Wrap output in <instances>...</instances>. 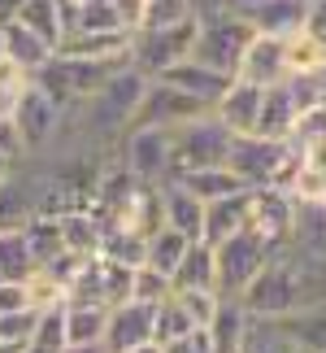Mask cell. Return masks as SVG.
Listing matches in <instances>:
<instances>
[{
	"mask_svg": "<svg viewBox=\"0 0 326 353\" xmlns=\"http://www.w3.org/2000/svg\"><path fill=\"white\" fill-rule=\"evenodd\" d=\"M252 22L243 18V13L235 9H222V13H209V18H200L196 26V48H192V57L200 65H209V70H222L235 79V65L243 57V48H248V39H252Z\"/></svg>",
	"mask_w": 326,
	"mask_h": 353,
	"instance_id": "obj_4",
	"label": "cell"
},
{
	"mask_svg": "<svg viewBox=\"0 0 326 353\" xmlns=\"http://www.w3.org/2000/svg\"><path fill=\"white\" fill-rule=\"evenodd\" d=\"M0 353H31V341H0Z\"/></svg>",
	"mask_w": 326,
	"mask_h": 353,
	"instance_id": "obj_45",
	"label": "cell"
},
{
	"mask_svg": "<svg viewBox=\"0 0 326 353\" xmlns=\"http://www.w3.org/2000/svg\"><path fill=\"white\" fill-rule=\"evenodd\" d=\"M161 223L183 232L187 240H200V232H205V201H196L179 179H166L161 183Z\"/></svg>",
	"mask_w": 326,
	"mask_h": 353,
	"instance_id": "obj_16",
	"label": "cell"
},
{
	"mask_svg": "<svg viewBox=\"0 0 326 353\" xmlns=\"http://www.w3.org/2000/svg\"><path fill=\"white\" fill-rule=\"evenodd\" d=\"M161 83H174V88H183V92H192V97H200L205 105H213V101L230 88V74L209 70V65H200L196 57H183L179 65H170V70L161 74Z\"/></svg>",
	"mask_w": 326,
	"mask_h": 353,
	"instance_id": "obj_19",
	"label": "cell"
},
{
	"mask_svg": "<svg viewBox=\"0 0 326 353\" xmlns=\"http://www.w3.org/2000/svg\"><path fill=\"white\" fill-rule=\"evenodd\" d=\"M301 161L326 179V135H322V140H305V144H301Z\"/></svg>",
	"mask_w": 326,
	"mask_h": 353,
	"instance_id": "obj_43",
	"label": "cell"
},
{
	"mask_svg": "<svg viewBox=\"0 0 326 353\" xmlns=\"http://www.w3.org/2000/svg\"><path fill=\"white\" fill-rule=\"evenodd\" d=\"M13 127H18V140H22V157H48L52 144H57V131H61V105L39 92L35 83H26L13 101Z\"/></svg>",
	"mask_w": 326,
	"mask_h": 353,
	"instance_id": "obj_6",
	"label": "cell"
},
{
	"mask_svg": "<svg viewBox=\"0 0 326 353\" xmlns=\"http://www.w3.org/2000/svg\"><path fill=\"white\" fill-rule=\"evenodd\" d=\"M61 353H109V349H105V341H91V345H65Z\"/></svg>",
	"mask_w": 326,
	"mask_h": 353,
	"instance_id": "obj_44",
	"label": "cell"
},
{
	"mask_svg": "<svg viewBox=\"0 0 326 353\" xmlns=\"http://www.w3.org/2000/svg\"><path fill=\"white\" fill-rule=\"evenodd\" d=\"M35 270V253L26 232H0V279H26Z\"/></svg>",
	"mask_w": 326,
	"mask_h": 353,
	"instance_id": "obj_31",
	"label": "cell"
},
{
	"mask_svg": "<svg viewBox=\"0 0 326 353\" xmlns=\"http://www.w3.org/2000/svg\"><path fill=\"white\" fill-rule=\"evenodd\" d=\"M153 341V305L144 301H122V305H109V323H105V349L109 353H127L135 345H148Z\"/></svg>",
	"mask_w": 326,
	"mask_h": 353,
	"instance_id": "obj_12",
	"label": "cell"
},
{
	"mask_svg": "<svg viewBox=\"0 0 326 353\" xmlns=\"http://www.w3.org/2000/svg\"><path fill=\"white\" fill-rule=\"evenodd\" d=\"M196 323L187 319V310L174 301V292L166 296V301H157L153 305V341L157 345H166V341H179V336H187Z\"/></svg>",
	"mask_w": 326,
	"mask_h": 353,
	"instance_id": "obj_34",
	"label": "cell"
},
{
	"mask_svg": "<svg viewBox=\"0 0 326 353\" xmlns=\"http://www.w3.org/2000/svg\"><path fill=\"white\" fill-rule=\"evenodd\" d=\"M243 223H248V188L243 192H230V196H217L205 205V232L200 240L205 244H222L226 236L243 232Z\"/></svg>",
	"mask_w": 326,
	"mask_h": 353,
	"instance_id": "obj_20",
	"label": "cell"
},
{
	"mask_svg": "<svg viewBox=\"0 0 326 353\" xmlns=\"http://www.w3.org/2000/svg\"><path fill=\"white\" fill-rule=\"evenodd\" d=\"M18 310H31L22 279H0V314H18Z\"/></svg>",
	"mask_w": 326,
	"mask_h": 353,
	"instance_id": "obj_42",
	"label": "cell"
},
{
	"mask_svg": "<svg viewBox=\"0 0 326 353\" xmlns=\"http://www.w3.org/2000/svg\"><path fill=\"white\" fill-rule=\"evenodd\" d=\"M127 353H161V345H157V341H148V345H135V349H127Z\"/></svg>",
	"mask_w": 326,
	"mask_h": 353,
	"instance_id": "obj_46",
	"label": "cell"
},
{
	"mask_svg": "<svg viewBox=\"0 0 326 353\" xmlns=\"http://www.w3.org/2000/svg\"><path fill=\"white\" fill-rule=\"evenodd\" d=\"M105 323H109V305L65 301V341H70V345L105 341Z\"/></svg>",
	"mask_w": 326,
	"mask_h": 353,
	"instance_id": "obj_27",
	"label": "cell"
},
{
	"mask_svg": "<svg viewBox=\"0 0 326 353\" xmlns=\"http://www.w3.org/2000/svg\"><path fill=\"white\" fill-rule=\"evenodd\" d=\"M213 257H217V296H239L248 288V279L265 266V244L252 240L248 232H235L226 236L222 244H213Z\"/></svg>",
	"mask_w": 326,
	"mask_h": 353,
	"instance_id": "obj_10",
	"label": "cell"
},
{
	"mask_svg": "<svg viewBox=\"0 0 326 353\" xmlns=\"http://www.w3.org/2000/svg\"><path fill=\"white\" fill-rule=\"evenodd\" d=\"M131 35L135 31H127V26H113V31H70L57 44V57H74V61H127Z\"/></svg>",
	"mask_w": 326,
	"mask_h": 353,
	"instance_id": "obj_13",
	"label": "cell"
},
{
	"mask_svg": "<svg viewBox=\"0 0 326 353\" xmlns=\"http://www.w3.org/2000/svg\"><path fill=\"white\" fill-rule=\"evenodd\" d=\"M22 288H26V305L39 310V314H44V310H61L65 301H70L65 283H61V279H52L48 270H39V266L22 279Z\"/></svg>",
	"mask_w": 326,
	"mask_h": 353,
	"instance_id": "obj_32",
	"label": "cell"
},
{
	"mask_svg": "<svg viewBox=\"0 0 326 353\" xmlns=\"http://www.w3.org/2000/svg\"><path fill=\"white\" fill-rule=\"evenodd\" d=\"M292 122H296V105L287 97V88H283V83L265 88L261 114H257V131L252 135H265V140H292Z\"/></svg>",
	"mask_w": 326,
	"mask_h": 353,
	"instance_id": "obj_25",
	"label": "cell"
},
{
	"mask_svg": "<svg viewBox=\"0 0 326 353\" xmlns=\"http://www.w3.org/2000/svg\"><path fill=\"white\" fill-rule=\"evenodd\" d=\"M65 345V305L61 310H44L31 332V353H61Z\"/></svg>",
	"mask_w": 326,
	"mask_h": 353,
	"instance_id": "obj_35",
	"label": "cell"
},
{
	"mask_svg": "<svg viewBox=\"0 0 326 353\" xmlns=\"http://www.w3.org/2000/svg\"><path fill=\"white\" fill-rule=\"evenodd\" d=\"M161 353H213V345H209L205 327H192L187 336H179V341H166Z\"/></svg>",
	"mask_w": 326,
	"mask_h": 353,
	"instance_id": "obj_41",
	"label": "cell"
},
{
	"mask_svg": "<svg viewBox=\"0 0 326 353\" xmlns=\"http://www.w3.org/2000/svg\"><path fill=\"white\" fill-rule=\"evenodd\" d=\"M0 39H5V61L18 65L26 79H31L39 65H48V57H52V48L44 44V39L31 35L22 22H13V18H0Z\"/></svg>",
	"mask_w": 326,
	"mask_h": 353,
	"instance_id": "obj_18",
	"label": "cell"
},
{
	"mask_svg": "<svg viewBox=\"0 0 326 353\" xmlns=\"http://www.w3.org/2000/svg\"><path fill=\"white\" fill-rule=\"evenodd\" d=\"M239 305L248 310V319H283L301 305V275H296V253L279 249L265 257V266L248 279V288L239 292Z\"/></svg>",
	"mask_w": 326,
	"mask_h": 353,
	"instance_id": "obj_2",
	"label": "cell"
},
{
	"mask_svg": "<svg viewBox=\"0 0 326 353\" xmlns=\"http://www.w3.org/2000/svg\"><path fill=\"white\" fill-rule=\"evenodd\" d=\"M196 201H217V196H230V192H243V183L230 174V166H205V170H187V174H174Z\"/></svg>",
	"mask_w": 326,
	"mask_h": 353,
	"instance_id": "obj_28",
	"label": "cell"
},
{
	"mask_svg": "<svg viewBox=\"0 0 326 353\" xmlns=\"http://www.w3.org/2000/svg\"><path fill=\"white\" fill-rule=\"evenodd\" d=\"M174 292V283H170V275H161V270H153V266H135L131 270V301H144V305H157V301H166V296Z\"/></svg>",
	"mask_w": 326,
	"mask_h": 353,
	"instance_id": "obj_36",
	"label": "cell"
},
{
	"mask_svg": "<svg viewBox=\"0 0 326 353\" xmlns=\"http://www.w3.org/2000/svg\"><path fill=\"white\" fill-rule=\"evenodd\" d=\"M283 65L287 74H322L326 70V39H318L314 31H287L283 35Z\"/></svg>",
	"mask_w": 326,
	"mask_h": 353,
	"instance_id": "obj_24",
	"label": "cell"
},
{
	"mask_svg": "<svg viewBox=\"0 0 326 353\" xmlns=\"http://www.w3.org/2000/svg\"><path fill=\"white\" fill-rule=\"evenodd\" d=\"M57 236H61V249L96 257V249H100V219L91 210H70V214L57 219Z\"/></svg>",
	"mask_w": 326,
	"mask_h": 353,
	"instance_id": "obj_26",
	"label": "cell"
},
{
	"mask_svg": "<svg viewBox=\"0 0 326 353\" xmlns=\"http://www.w3.org/2000/svg\"><path fill=\"white\" fill-rule=\"evenodd\" d=\"M96 270H100V296H105V305H122L131 296V270L135 266L109 262V257L96 253Z\"/></svg>",
	"mask_w": 326,
	"mask_h": 353,
	"instance_id": "obj_37",
	"label": "cell"
},
{
	"mask_svg": "<svg viewBox=\"0 0 326 353\" xmlns=\"http://www.w3.org/2000/svg\"><path fill=\"white\" fill-rule=\"evenodd\" d=\"M187 18H196L192 0H144L140 26H135V31H166V26H179Z\"/></svg>",
	"mask_w": 326,
	"mask_h": 353,
	"instance_id": "obj_33",
	"label": "cell"
},
{
	"mask_svg": "<svg viewBox=\"0 0 326 353\" xmlns=\"http://www.w3.org/2000/svg\"><path fill=\"white\" fill-rule=\"evenodd\" d=\"M230 174L248 188H279L287 192L296 166H301V144L292 140H265V135H235L226 153Z\"/></svg>",
	"mask_w": 326,
	"mask_h": 353,
	"instance_id": "obj_1",
	"label": "cell"
},
{
	"mask_svg": "<svg viewBox=\"0 0 326 353\" xmlns=\"http://www.w3.org/2000/svg\"><path fill=\"white\" fill-rule=\"evenodd\" d=\"M174 288H209L217 292V257H213V244L205 240H192L179 257V266H174L170 275Z\"/></svg>",
	"mask_w": 326,
	"mask_h": 353,
	"instance_id": "obj_23",
	"label": "cell"
},
{
	"mask_svg": "<svg viewBox=\"0 0 326 353\" xmlns=\"http://www.w3.org/2000/svg\"><path fill=\"white\" fill-rule=\"evenodd\" d=\"M0 57H5V39H0Z\"/></svg>",
	"mask_w": 326,
	"mask_h": 353,
	"instance_id": "obj_48",
	"label": "cell"
},
{
	"mask_svg": "<svg viewBox=\"0 0 326 353\" xmlns=\"http://www.w3.org/2000/svg\"><path fill=\"white\" fill-rule=\"evenodd\" d=\"M248 327H252V319H248V310L239 305V296H222V301H217V314L205 327V336H209L213 353H235L243 345V336H248Z\"/></svg>",
	"mask_w": 326,
	"mask_h": 353,
	"instance_id": "obj_21",
	"label": "cell"
},
{
	"mask_svg": "<svg viewBox=\"0 0 326 353\" xmlns=\"http://www.w3.org/2000/svg\"><path fill=\"white\" fill-rule=\"evenodd\" d=\"M170 131L161 127H127L118 140V161L140 183H166L170 179Z\"/></svg>",
	"mask_w": 326,
	"mask_h": 353,
	"instance_id": "obj_8",
	"label": "cell"
},
{
	"mask_svg": "<svg viewBox=\"0 0 326 353\" xmlns=\"http://www.w3.org/2000/svg\"><path fill=\"white\" fill-rule=\"evenodd\" d=\"M322 135H326V105H314V110L296 114V122H292V144L322 140Z\"/></svg>",
	"mask_w": 326,
	"mask_h": 353,
	"instance_id": "obj_39",
	"label": "cell"
},
{
	"mask_svg": "<svg viewBox=\"0 0 326 353\" xmlns=\"http://www.w3.org/2000/svg\"><path fill=\"white\" fill-rule=\"evenodd\" d=\"M39 323V310H18V314H0V341H31Z\"/></svg>",
	"mask_w": 326,
	"mask_h": 353,
	"instance_id": "obj_40",
	"label": "cell"
},
{
	"mask_svg": "<svg viewBox=\"0 0 326 353\" xmlns=\"http://www.w3.org/2000/svg\"><path fill=\"white\" fill-rule=\"evenodd\" d=\"M9 18L13 22H22L31 35H39L44 44L57 52V44L70 31H65V22H61V9H57V0H18V5L9 9Z\"/></svg>",
	"mask_w": 326,
	"mask_h": 353,
	"instance_id": "obj_22",
	"label": "cell"
},
{
	"mask_svg": "<svg viewBox=\"0 0 326 353\" xmlns=\"http://www.w3.org/2000/svg\"><path fill=\"white\" fill-rule=\"evenodd\" d=\"M109 219L148 240L157 227H166V223H161V183H135L131 192H127V201H122Z\"/></svg>",
	"mask_w": 326,
	"mask_h": 353,
	"instance_id": "obj_15",
	"label": "cell"
},
{
	"mask_svg": "<svg viewBox=\"0 0 326 353\" xmlns=\"http://www.w3.org/2000/svg\"><path fill=\"white\" fill-rule=\"evenodd\" d=\"M292 223H296V201L287 192H279V188H252L248 192V223H243V232L252 240H261L265 253L287 249Z\"/></svg>",
	"mask_w": 326,
	"mask_h": 353,
	"instance_id": "obj_7",
	"label": "cell"
},
{
	"mask_svg": "<svg viewBox=\"0 0 326 353\" xmlns=\"http://www.w3.org/2000/svg\"><path fill=\"white\" fill-rule=\"evenodd\" d=\"M196 26H200V18H187V22H179V26H166V31H135V35H131L127 61H131L140 74L161 79L170 65H179L183 57H192V48H196Z\"/></svg>",
	"mask_w": 326,
	"mask_h": 353,
	"instance_id": "obj_5",
	"label": "cell"
},
{
	"mask_svg": "<svg viewBox=\"0 0 326 353\" xmlns=\"http://www.w3.org/2000/svg\"><path fill=\"white\" fill-rule=\"evenodd\" d=\"M174 301L187 310V319H192L196 327H209V319L217 314V301H222V296L209 292V288H174Z\"/></svg>",
	"mask_w": 326,
	"mask_h": 353,
	"instance_id": "obj_38",
	"label": "cell"
},
{
	"mask_svg": "<svg viewBox=\"0 0 326 353\" xmlns=\"http://www.w3.org/2000/svg\"><path fill=\"white\" fill-rule=\"evenodd\" d=\"M270 323H274V327L287 336L296 349H305V353H326V301H318V305H296L292 314L270 319Z\"/></svg>",
	"mask_w": 326,
	"mask_h": 353,
	"instance_id": "obj_17",
	"label": "cell"
},
{
	"mask_svg": "<svg viewBox=\"0 0 326 353\" xmlns=\"http://www.w3.org/2000/svg\"><path fill=\"white\" fill-rule=\"evenodd\" d=\"M187 244H192V240H187L183 232H174V227H157V232L144 240V266L161 270V275H174V266H179V257H183Z\"/></svg>",
	"mask_w": 326,
	"mask_h": 353,
	"instance_id": "obj_30",
	"label": "cell"
},
{
	"mask_svg": "<svg viewBox=\"0 0 326 353\" xmlns=\"http://www.w3.org/2000/svg\"><path fill=\"white\" fill-rule=\"evenodd\" d=\"M230 135L213 114H200L192 122L170 131V179L174 174H187V170H205V166H226V153H230Z\"/></svg>",
	"mask_w": 326,
	"mask_h": 353,
	"instance_id": "obj_3",
	"label": "cell"
},
{
	"mask_svg": "<svg viewBox=\"0 0 326 353\" xmlns=\"http://www.w3.org/2000/svg\"><path fill=\"white\" fill-rule=\"evenodd\" d=\"M200 114H213V105H205L200 97H192V92L174 88V83H161V79H153L131 127H161V131H174V127H183V122H192V118H200Z\"/></svg>",
	"mask_w": 326,
	"mask_h": 353,
	"instance_id": "obj_9",
	"label": "cell"
},
{
	"mask_svg": "<svg viewBox=\"0 0 326 353\" xmlns=\"http://www.w3.org/2000/svg\"><path fill=\"white\" fill-rule=\"evenodd\" d=\"M235 79L243 83H257V88H274L287 79V65H283V35H265L257 31L243 48V57L235 65Z\"/></svg>",
	"mask_w": 326,
	"mask_h": 353,
	"instance_id": "obj_11",
	"label": "cell"
},
{
	"mask_svg": "<svg viewBox=\"0 0 326 353\" xmlns=\"http://www.w3.org/2000/svg\"><path fill=\"white\" fill-rule=\"evenodd\" d=\"M318 205H322V210H326V188H322V196H318Z\"/></svg>",
	"mask_w": 326,
	"mask_h": 353,
	"instance_id": "obj_47",
	"label": "cell"
},
{
	"mask_svg": "<svg viewBox=\"0 0 326 353\" xmlns=\"http://www.w3.org/2000/svg\"><path fill=\"white\" fill-rule=\"evenodd\" d=\"M261 97H265V88L230 79V88L213 101V118L222 122L230 135H252L257 131V114H261Z\"/></svg>",
	"mask_w": 326,
	"mask_h": 353,
	"instance_id": "obj_14",
	"label": "cell"
},
{
	"mask_svg": "<svg viewBox=\"0 0 326 353\" xmlns=\"http://www.w3.org/2000/svg\"><path fill=\"white\" fill-rule=\"evenodd\" d=\"M96 253L109 257V262H122V266H140L144 262V236H135L122 223L105 219L100 223V249Z\"/></svg>",
	"mask_w": 326,
	"mask_h": 353,
	"instance_id": "obj_29",
	"label": "cell"
}]
</instances>
